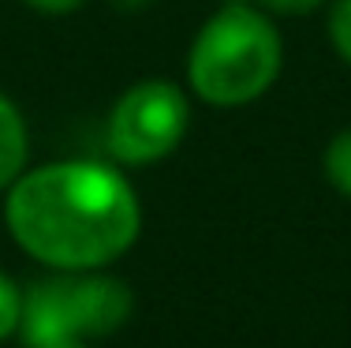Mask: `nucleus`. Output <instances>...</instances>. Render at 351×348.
<instances>
[{
  "label": "nucleus",
  "mask_w": 351,
  "mask_h": 348,
  "mask_svg": "<svg viewBox=\"0 0 351 348\" xmlns=\"http://www.w3.org/2000/svg\"><path fill=\"white\" fill-rule=\"evenodd\" d=\"M131 311H135V296L120 277L94 270H60L23 296L19 334L27 348L53 341H90V337L116 334L131 318Z\"/></svg>",
  "instance_id": "3"
},
{
  "label": "nucleus",
  "mask_w": 351,
  "mask_h": 348,
  "mask_svg": "<svg viewBox=\"0 0 351 348\" xmlns=\"http://www.w3.org/2000/svg\"><path fill=\"white\" fill-rule=\"evenodd\" d=\"M27 154H30V135L19 105L0 90V192L12 187L27 172Z\"/></svg>",
  "instance_id": "5"
},
{
  "label": "nucleus",
  "mask_w": 351,
  "mask_h": 348,
  "mask_svg": "<svg viewBox=\"0 0 351 348\" xmlns=\"http://www.w3.org/2000/svg\"><path fill=\"white\" fill-rule=\"evenodd\" d=\"M322 169H325V180L337 187L340 195L351 198V128L337 131L325 146V157H322Z\"/></svg>",
  "instance_id": "6"
},
{
  "label": "nucleus",
  "mask_w": 351,
  "mask_h": 348,
  "mask_svg": "<svg viewBox=\"0 0 351 348\" xmlns=\"http://www.w3.org/2000/svg\"><path fill=\"white\" fill-rule=\"evenodd\" d=\"M27 4L41 15H71V12H79L82 0H27Z\"/></svg>",
  "instance_id": "10"
},
{
  "label": "nucleus",
  "mask_w": 351,
  "mask_h": 348,
  "mask_svg": "<svg viewBox=\"0 0 351 348\" xmlns=\"http://www.w3.org/2000/svg\"><path fill=\"white\" fill-rule=\"evenodd\" d=\"M329 41L351 64V0H332L329 8Z\"/></svg>",
  "instance_id": "8"
},
{
  "label": "nucleus",
  "mask_w": 351,
  "mask_h": 348,
  "mask_svg": "<svg viewBox=\"0 0 351 348\" xmlns=\"http://www.w3.org/2000/svg\"><path fill=\"white\" fill-rule=\"evenodd\" d=\"M224 4H254V8H269V12L277 15H311L317 8L325 4V0H224Z\"/></svg>",
  "instance_id": "9"
},
{
  "label": "nucleus",
  "mask_w": 351,
  "mask_h": 348,
  "mask_svg": "<svg viewBox=\"0 0 351 348\" xmlns=\"http://www.w3.org/2000/svg\"><path fill=\"white\" fill-rule=\"evenodd\" d=\"M116 8H123V12H138V8H146L149 0H112Z\"/></svg>",
  "instance_id": "11"
},
{
  "label": "nucleus",
  "mask_w": 351,
  "mask_h": 348,
  "mask_svg": "<svg viewBox=\"0 0 351 348\" xmlns=\"http://www.w3.org/2000/svg\"><path fill=\"white\" fill-rule=\"evenodd\" d=\"M19 322H23V292L8 273H0V341L19 334Z\"/></svg>",
  "instance_id": "7"
},
{
  "label": "nucleus",
  "mask_w": 351,
  "mask_h": 348,
  "mask_svg": "<svg viewBox=\"0 0 351 348\" xmlns=\"http://www.w3.org/2000/svg\"><path fill=\"white\" fill-rule=\"evenodd\" d=\"M41 348H82V341H53V345H41Z\"/></svg>",
  "instance_id": "12"
},
{
  "label": "nucleus",
  "mask_w": 351,
  "mask_h": 348,
  "mask_svg": "<svg viewBox=\"0 0 351 348\" xmlns=\"http://www.w3.org/2000/svg\"><path fill=\"white\" fill-rule=\"evenodd\" d=\"M4 218L15 244L53 270H101L142 229V206L120 169L101 161H53L8 187Z\"/></svg>",
  "instance_id": "1"
},
{
  "label": "nucleus",
  "mask_w": 351,
  "mask_h": 348,
  "mask_svg": "<svg viewBox=\"0 0 351 348\" xmlns=\"http://www.w3.org/2000/svg\"><path fill=\"white\" fill-rule=\"evenodd\" d=\"M284 68L280 30L262 8L224 4L198 27L187 53V82L213 109L250 105Z\"/></svg>",
  "instance_id": "2"
},
{
  "label": "nucleus",
  "mask_w": 351,
  "mask_h": 348,
  "mask_svg": "<svg viewBox=\"0 0 351 348\" xmlns=\"http://www.w3.org/2000/svg\"><path fill=\"white\" fill-rule=\"evenodd\" d=\"M191 102L169 79H142L108 113V150L123 165H157L183 143Z\"/></svg>",
  "instance_id": "4"
}]
</instances>
